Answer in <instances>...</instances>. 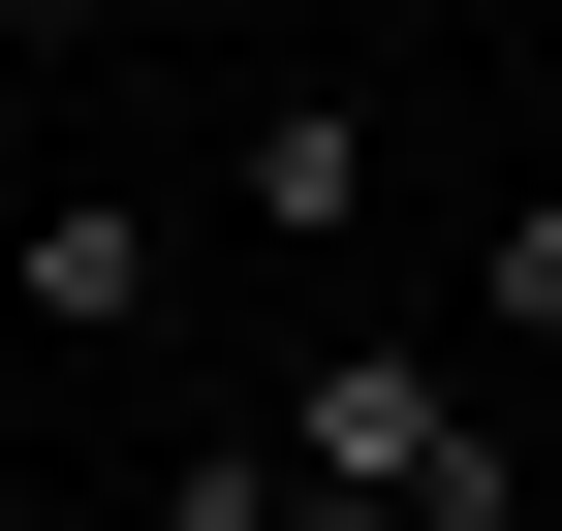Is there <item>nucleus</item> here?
I'll return each mask as SVG.
<instances>
[{
	"label": "nucleus",
	"mask_w": 562,
	"mask_h": 531,
	"mask_svg": "<svg viewBox=\"0 0 562 531\" xmlns=\"http://www.w3.org/2000/svg\"><path fill=\"white\" fill-rule=\"evenodd\" d=\"M250 438H281V470H313V500H375V531H531V438L469 407L438 344H313V375H281Z\"/></svg>",
	"instance_id": "f257e3e1"
},
{
	"label": "nucleus",
	"mask_w": 562,
	"mask_h": 531,
	"mask_svg": "<svg viewBox=\"0 0 562 531\" xmlns=\"http://www.w3.org/2000/svg\"><path fill=\"white\" fill-rule=\"evenodd\" d=\"M281 531H375V500H313V470H281Z\"/></svg>",
	"instance_id": "39448f33"
},
{
	"label": "nucleus",
	"mask_w": 562,
	"mask_h": 531,
	"mask_svg": "<svg viewBox=\"0 0 562 531\" xmlns=\"http://www.w3.org/2000/svg\"><path fill=\"white\" fill-rule=\"evenodd\" d=\"M0 32H32V0H0Z\"/></svg>",
	"instance_id": "0eeeda50"
},
{
	"label": "nucleus",
	"mask_w": 562,
	"mask_h": 531,
	"mask_svg": "<svg viewBox=\"0 0 562 531\" xmlns=\"http://www.w3.org/2000/svg\"><path fill=\"white\" fill-rule=\"evenodd\" d=\"M0 313H157V219H125V188H32V219H0Z\"/></svg>",
	"instance_id": "7ed1b4c3"
},
{
	"label": "nucleus",
	"mask_w": 562,
	"mask_h": 531,
	"mask_svg": "<svg viewBox=\"0 0 562 531\" xmlns=\"http://www.w3.org/2000/svg\"><path fill=\"white\" fill-rule=\"evenodd\" d=\"M0 344H32V313H0Z\"/></svg>",
	"instance_id": "423d86ee"
},
{
	"label": "nucleus",
	"mask_w": 562,
	"mask_h": 531,
	"mask_svg": "<svg viewBox=\"0 0 562 531\" xmlns=\"http://www.w3.org/2000/svg\"><path fill=\"white\" fill-rule=\"evenodd\" d=\"M375 219V94H250V250H344Z\"/></svg>",
	"instance_id": "f03ea898"
},
{
	"label": "nucleus",
	"mask_w": 562,
	"mask_h": 531,
	"mask_svg": "<svg viewBox=\"0 0 562 531\" xmlns=\"http://www.w3.org/2000/svg\"><path fill=\"white\" fill-rule=\"evenodd\" d=\"M469 313H501V344H562V188H531L501 250H469Z\"/></svg>",
	"instance_id": "20e7f679"
}]
</instances>
